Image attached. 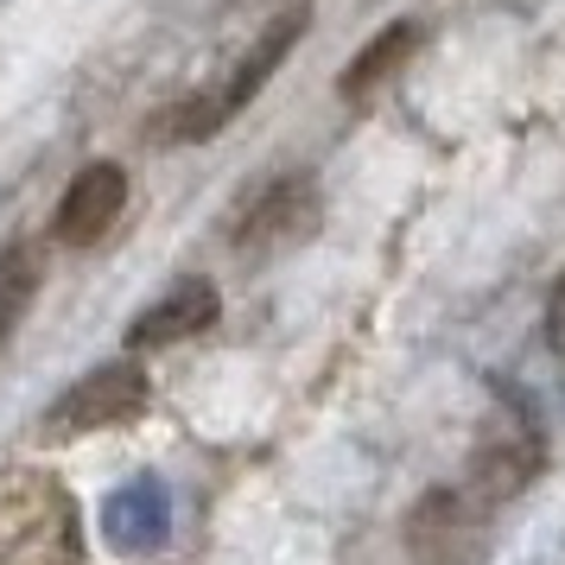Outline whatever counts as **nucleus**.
<instances>
[{"instance_id": "obj_1", "label": "nucleus", "mask_w": 565, "mask_h": 565, "mask_svg": "<svg viewBox=\"0 0 565 565\" xmlns=\"http://www.w3.org/2000/svg\"><path fill=\"white\" fill-rule=\"evenodd\" d=\"M306 32H311V7H286L280 20H267V32H260L255 45L235 57L223 77L210 83L204 96H184L179 121H172L166 134H172V140H210V134H223V128L235 121V115H242V108L255 103L260 89H267V77L280 71L286 52H292V45H299Z\"/></svg>"}, {"instance_id": "obj_2", "label": "nucleus", "mask_w": 565, "mask_h": 565, "mask_svg": "<svg viewBox=\"0 0 565 565\" xmlns=\"http://www.w3.org/2000/svg\"><path fill=\"white\" fill-rule=\"evenodd\" d=\"M489 514L495 502L477 495L470 483H445V489H426L419 502H413L407 527V559L413 565H483L489 559Z\"/></svg>"}, {"instance_id": "obj_3", "label": "nucleus", "mask_w": 565, "mask_h": 565, "mask_svg": "<svg viewBox=\"0 0 565 565\" xmlns=\"http://www.w3.org/2000/svg\"><path fill=\"white\" fill-rule=\"evenodd\" d=\"M324 223V191L311 172H280L267 179L242 204V216L230 223V242L242 248L248 260H274V255H292L299 242H311Z\"/></svg>"}, {"instance_id": "obj_4", "label": "nucleus", "mask_w": 565, "mask_h": 565, "mask_svg": "<svg viewBox=\"0 0 565 565\" xmlns=\"http://www.w3.org/2000/svg\"><path fill=\"white\" fill-rule=\"evenodd\" d=\"M540 470H546V433H540V413L509 394V407L489 419L477 445H470V470H463V483L489 495V502H514L521 489L534 483Z\"/></svg>"}, {"instance_id": "obj_5", "label": "nucleus", "mask_w": 565, "mask_h": 565, "mask_svg": "<svg viewBox=\"0 0 565 565\" xmlns=\"http://www.w3.org/2000/svg\"><path fill=\"white\" fill-rule=\"evenodd\" d=\"M153 401V382L140 362H103L64 387L45 413V438H83V433H108V426H128L140 419Z\"/></svg>"}, {"instance_id": "obj_6", "label": "nucleus", "mask_w": 565, "mask_h": 565, "mask_svg": "<svg viewBox=\"0 0 565 565\" xmlns=\"http://www.w3.org/2000/svg\"><path fill=\"white\" fill-rule=\"evenodd\" d=\"M121 210H128V172H121L115 159H96V166H83L77 179L64 184L52 235L64 248H96V242L121 223Z\"/></svg>"}, {"instance_id": "obj_7", "label": "nucleus", "mask_w": 565, "mask_h": 565, "mask_svg": "<svg viewBox=\"0 0 565 565\" xmlns=\"http://www.w3.org/2000/svg\"><path fill=\"white\" fill-rule=\"evenodd\" d=\"M166 534H172V489L159 483V477H128L103 502V540L115 553H128V559L159 553Z\"/></svg>"}, {"instance_id": "obj_8", "label": "nucleus", "mask_w": 565, "mask_h": 565, "mask_svg": "<svg viewBox=\"0 0 565 565\" xmlns=\"http://www.w3.org/2000/svg\"><path fill=\"white\" fill-rule=\"evenodd\" d=\"M216 318H223V292L210 280H179L128 324V350H172L184 337H204Z\"/></svg>"}, {"instance_id": "obj_9", "label": "nucleus", "mask_w": 565, "mask_h": 565, "mask_svg": "<svg viewBox=\"0 0 565 565\" xmlns=\"http://www.w3.org/2000/svg\"><path fill=\"white\" fill-rule=\"evenodd\" d=\"M419 45H426V26H419V20H394V26H382L356 57H350V64H343L337 96H343V103H369L387 77H401V71H407Z\"/></svg>"}, {"instance_id": "obj_10", "label": "nucleus", "mask_w": 565, "mask_h": 565, "mask_svg": "<svg viewBox=\"0 0 565 565\" xmlns=\"http://www.w3.org/2000/svg\"><path fill=\"white\" fill-rule=\"evenodd\" d=\"M39 286H45V255H39L32 242H13V248H0V343L20 331V318L32 311Z\"/></svg>"}, {"instance_id": "obj_11", "label": "nucleus", "mask_w": 565, "mask_h": 565, "mask_svg": "<svg viewBox=\"0 0 565 565\" xmlns=\"http://www.w3.org/2000/svg\"><path fill=\"white\" fill-rule=\"evenodd\" d=\"M546 343L565 356V280L553 286V299H546Z\"/></svg>"}]
</instances>
